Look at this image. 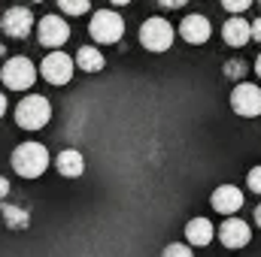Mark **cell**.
Listing matches in <instances>:
<instances>
[{
	"mask_svg": "<svg viewBox=\"0 0 261 257\" xmlns=\"http://www.w3.org/2000/svg\"><path fill=\"white\" fill-rule=\"evenodd\" d=\"M73 64L79 67V70H85V73H100L103 70V55L94 49V46H82L79 52H76V61Z\"/></svg>",
	"mask_w": 261,
	"mask_h": 257,
	"instance_id": "2e32d148",
	"label": "cell"
},
{
	"mask_svg": "<svg viewBox=\"0 0 261 257\" xmlns=\"http://www.w3.org/2000/svg\"><path fill=\"white\" fill-rule=\"evenodd\" d=\"M3 218L9 227H28V215L18 206H3Z\"/></svg>",
	"mask_w": 261,
	"mask_h": 257,
	"instance_id": "e0dca14e",
	"label": "cell"
},
{
	"mask_svg": "<svg viewBox=\"0 0 261 257\" xmlns=\"http://www.w3.org/2000/svg\"><path fill=\"white\" fill-rule=\"evenodd\" d=\"M73 67L76 64L70 61V55H64V52H52V55H46L40 73H43V79L52 82V85H67V82L73 79Z\"/></svg>",
	"mask_w": 261,
	"mask_h": 257,
	"instance_id": "ba28073f",
	"label": "cell"
},
{
	"mask_svg": "<svg viewBox=\"0 0 261 257\" xmlns=\"http://www.w3.org/2000/svg\"><path fill=\"white\" fill-rule=\"evenodd\" d=\"M210 203H213V209L216 212H222V215H234V212H240L243 209V191L240 188H234V185H222V188H216L213 197H210Z\"/></svg>",
	"mask_w": 261,
	"mask_h": 257,
	"instance_id": "8fae6325",
	"label": "cell"
},
{
	"mask_svg": "<svg viewBox=\"0 0 261 257\" xmlns=\"http://www.w3.org/2000/svg\"><path fill=\"white\" fill-rule=\"evenodd\" d=\"M222 37H225V43H228V46L240 49V46L252 43V27H249V21H243L240 15H234V18H228V21H225Z\"/></svg>",
	"mask_w": 261,
	"mask_h": 257,
	"instance_id": "4fadbf2b",
	"label": "cell"
},
{
	"mask_svg": "<svg viewBox=\"0 0 261 257\" xmlns=\"http://www.w3.org/2000/svg\"><path fill=\"white\" fill-rule=\"evenodd\" d=\"M6 194H9V182H6V179H3V176H0V200H3V197H6Z\"/></svg>",
	"mask_w": 261,
	"mask_h": 257,
	"instance_id": "d4e9b609",
	"label": "cell"
},
{
	"mask_svg": "<svg viewBox=\"0 0 261 257\" xmlns=\"http://www.w3.org/2000/svg\"><path fill=\"white\" fill-rule=\"evenodd\" d=\"M34 3H40V0H34Z\"/></svg>",
	"mask_w": 261,
	"mask_h": 257,
	"instance_id": "f546056e",
	"label": "cell"
},
{
	"mask_svg": "<svg viewBox=\"0 0 261 257\" xmlns=\"http://www.w3.org/2000/svg\"><path fill=\"white\" fill-rule=\"evenodd\" d=\"M3 112H6V97H3V91H0V118H3Z\"/></svg>",
	"mask_w": 261,
	"mask_h": 257,
	"instance_id": "484cf974",
	"label": "cell"
},
{
	"mask_svg": "<svg viewBox=\"0 0 261 257\" xmlns=\"http://www.w3.org/2000/svg\"><path fill=\"white\" fill-rule=\"evenodd\" d=\"M243 70H246V67L240 64V61H228V64H225V76L237 79V76H243Z\"/></svg>",
	"mask_w": 261,
	"mask_h": 257,
	"instance_id": "7402d4cb",
	"label": "cell"
},
{
	"mask_svg": "<svg viewBox=\"0 0 261 257\" xmlns=\"http://www.w3.org/2000/svg\"><path fill=\"white\" fill-rule=\"evenodd\" d=\"M161 257H195V254H192V248H189V245L173 242V245H167V248L161 251Z\"/></svg>",
	"mask_w": 261,
	"mask_h": 257,
	"instance_id": "d6986e66",
	"label": "cell"
},
{
	"mask_svg": "<svg viewBox=\"0 0 261 257\" xmlns=\"http://www.w3.org/2000/svg\"><path fill=\"white\" fill-rule=\"evenodd\" d=\"M246 185H249V191L261 194V167H252V170H249V179H246Z\"/></svg>",
	"mask_w": 261,
	"mask_h": 257,
	"instance_id": "44dd1931",
	"label": "cell"
},
{
	"mask_svg": "<svg viewBox=\"0 0 261 257\" xmlns=\"http://www.w3.org/2000/svg\"><path fill=\"white\" fill-rule=\"evenodd\" d=\"M88 34L97 43H119L125 37V18L113 9H100V12H94V18L88 24Z\"/></svg>",
	"mask_w": 261,
	"mask_h": 257,
	"instance_id": "3957f363",
	"label": "cell"
},
{
	"mask_svg": "<svg viewBox=\"0 0 261 257\" xmlns=\"http://www.w3.org/2000/svg\"><path fill=\"white\" fill-rule=\"evenodd\" d=\"M49 118H52V103H49L46 97H40V94H31V97H24V100L15 106V124L24 127V130L46 127Z\"/></svg>",
	"mask_w": 261,
	"mask_h": 257,
	"instance_id": "7a4b0ae2",
	"label": "cell"
},
{
	"mask_svg": "<svg viewBox=\"0 0 261 257\" xmlns=\"http://www.w3.org/2000/svg\"><path fill=\"white\" fill-rule=\"evenodd\" d=\"M55 167H58V173L64 176V179H76V176H82L85 173V160H82V154L76 151V148H67L58 154V160H55Z\"/></svg>",
	"mask_w": 261,
	"mask_h": 257,
	"instance_id": "9a60e30c",
	"label": "cell"
},
{
	"mask_svg": "<svg viewBox=\"0 0 261 257\" xmlns=\"http://www.w3.org/2000/svg\"><path fill=\"white\" fill-rule=\"evenodd\" d=\"M0 79H3L6 88L24 91V88H31V85L37 82V70H34V64H31L28 58H9V61L3 64V70H0Z\"/></svg>",
	"mask_w": 261,
	"mask_h": 257,
	"instance_id": "5b68a950",
	"label": "cell"
},
{
	"mask_svg": "<svg viewBox=\"0 0 261 257\" xmlns=\"http://www.w3.org/2000/svg\"><path fill=\"white\" fill-rule=\"evenodd\" d=\"M0 27H3L6 37H12V40H24V37L31 34V27H34V15H31V9H24V6H12V9L3 15Z\"/></svg>",
	"mask_w": 261,
	"mask_h": 257,
	"instance_id": "9c48e42d",
	"label": "cell"
},
{
	"mask_svg": "<svg viewBox=\"0 0 261 257\" xmlns=\"http://www.w3.org/2000/svg\"><path fill=\"white\" fill-rule=\"evenodd\" d=\"M222 6H225L228 12H234V15H240V12H246V9L252 6V0H222Z\"/></svg>",
	"mask_w": 261,
	"mask_h": 257,
	"instance_id": "ffe728a7",
	"label": "cell"
},
{
	"mask_svg": "<svg viewBox=\"0 0 261 257\" xmlns=\"http://www.w3.org/2000/svg\"><path fill=\"white\" fill-rule=\"evenodd\" d=\"M255 73L261 76V55H258V61H255Z\"/></svg>",
	"mask_w": 261,
	"mask_h": 257,
	"instance_id": "f1b7e54d",
	"label": "cell"
},
{
	"mask_svg": "<svg viewBox=\"0 0 261 257\" xmlns=\"http://www.w3.org/2000/svg\"><path fill=\"white\" fill-rule=\"evenodd\" d=\"M58 6L67 15H85L88 6H91V0H58Z\"/></svg>",
	"mask_w": 261,
	"mask_h": 257,
	"instance_id": "ac0fdd59",
	"label": "cell"
},
{
	"mask_svg": "<svg viewBox=\"0 0 261 257\" xmlns=\"http://www.w3.org/2000/svg\"><path fill=\"white\" fill-rule=\"evenodd\" d=\"M219 239H222V245L225 248H243V245H249V239H252V230H249V224L246 221H240V218H228L222 227H219Z\"/></svg>",
	"mask_w": 261,
	"mask_h": 257,
	"instance_id": "30bf717a",
	"label": "cell"
},
{
	"mask_svg": "<svg viewBox=\"0 0 261 257\" xmlns=\"http://www.w3.org/2000/svg\"><path fill=\"white\" fill-rule=\"evenodd\" d=\"M161 6H167V9H179V6H186L189 0H158Z\"/></svg>",
	"mask_w": 261,
	"mask_h": 257,
	"instance_id": "603a6c76",
	"label": "cell"
},
{
	"mask_svg": "<svg viewBox=\"0 0 261 257\" xmlns=\"http://www.w3.org/2000/svg\"><path fill=\"white\" fill-rule=\"evenodd\" d=\"M110 3H119V6H128L130 0H110Z\"/></svg>",
	"mask_w": 261,
	"mask_h": 257,
	"instance_id": "83f0119b",
	"label": "cell"
},
{
	"mask_svg": "<svg viewBox=\"0 0 261 257\" xmlns=\"http://www.w3.org/2000/svg\"><path fill=\"white\" fill-rule=\"evenodd\" d=\"M213 224H210V218H192L189 224H186V239L192 242V248H203V245H210L213 242Z\"/></svg>",
	"mask_w": 261,
	"mask_h": 257,
	"instance_id": "5bb4252c",
	"label": "cell"
},
{
	"mask_svg": "<svg viewBox=\"0 0 261 257\" xmlns=\"http://www.w3.org/2000/svg\"><path fill=\"white\" fill-rule=\"evenodd\" d=\"M249 27H252V40H261V18H255Z\"/></svg>",
	"mask_w": 261,
	"mask_h": 257,
	"instance_id": "cb8c5ba5",
	"label": "cell"
},
{
	"mask_svg": "<svg viewBox=\"0 0 261 257\" xmlns=\"http://www.w3.org/2000/svg\"><path fill=\"white\" fill-rule=\"evenodd\" d=\"M179 34H182V40H186L189 46H203V43L210 40L213 27H210V21H206L203 15H186L182 24H179Z\"/></svg>",
	"mask_w": 261,
	"mask_h": 257,
	"instance_id": "7c38bea8",
	"label": "cell"
},
{
	"mask_svg": "<svg viewBox=\"0 0 261 257\" xmlns=\"http://www.w3.org/2000/svg\"><path fill=\"white\" fill-rule=\"evenodd\" d=\"M255 224H258V227H261V206H258V209H255Z\"/></svg>",
	"mask_w": 261,
	"mask_h": 257,
	"instance_id": "4316f807",
	"label": "cell"
},
{
	"mask_svg": "<svg viewBox=\"0 0 261 257\" xmlns=\"http://www.w3.org/2000/svg\"><path fill=\"white\" fill-rule=\"evenodd\" d=\"M37 37H40L43 46L61 49L67 40H70V24H67L61 15H46V18L40 21V27H37Z\"/></svg>",
	"mask_w": 261,
	"mask_h": 257,
	"instance_id": "52a82bcc",
	"label": "cell"
},
{
	"mask_svg": "<svg viewBox=\"0 0 261 257\" xmlns=\"http://www.w3.org/2000/svg\"><path fill=\"white\" fill-rule=\"evenodd\" d=\"M140 43H143V49H149V52H167L170 46H173V27H170V21L167 18H149V21H143V27H140Z\"/></svg>",
	"mask_w": 261,
	"mask_h": 257,
	"instance_id": "277c9868",
	"label": "cell"
},
{
	"mask_svg": "<svg viewBox=\"0 0 261 257\" xmlns=\"http://www.w3.org/2000/svg\"><path fill=\"white\" fill-rule=\"evenodd\" d=\"M49 151H46V145H40V142H21L15 151H12V170L21 176V179H37V176H43L46 173V167H49Z\"/></svg>",
	"mask_w": 261,
	"mask_h": 257,
	"instance_id": "6da1fadb",
	"label": "cell"
},
{
	"mask_svg": "<svg viewBox=\"0 0 261 257\" xmlns=\"http://www.w3.org/2000/svg\"><path fill=\"white\" fill-rule=\"evenodd\" d=\"M231 109H234L237 115H243V118L261 115V88L249 85V82L237 85V88L231 91Z\"/></svg>",
	"mask_w": 261,
	"mask_h": 257,
	"instance_id": "8992f818",
	"label": "cell"
}]
</instances>
